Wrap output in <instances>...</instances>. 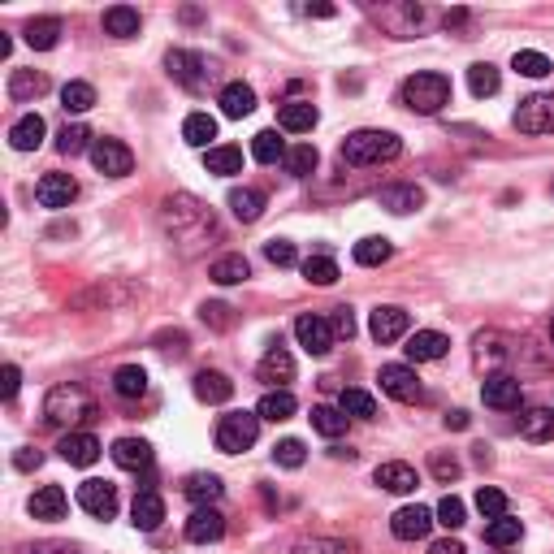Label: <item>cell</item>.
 Wrapping results in <instances>:
<instances>
[{"instance_id":"obj_1","label":"cell","mask_w":554,"mask_h":554,"mask_svg":"<svg viewBox=\"0 0 554 554\" xmlns=\"http://www.w3.org/2000/svg\"><path fill=\"white\" fill-rule=\"evenodd\" d=\"M165 230L174 234L178 243H204V239H213L217 234V221H213V213L200 204V200H191V195H169L165 200Z\"/></svg>"},{"instance_id":"obj_2","label":"cell","mask_w":554,"mask_h":554,"mask_svg":"<svg viewBox=\"0 0 554 554\" xmlns=\"http://www.w3.org/2000/svg\"><path fill=\"white\" fill-rule=\"evenodd\" d=\"M96 416V399L78 386V381H65V386H52L44 399V420L48 425H83V420Z\"/></svg>"},{"instance_id":"obj_3","label":"cell","mask_w":554,"mask_h":554,"mask_svg":"<svg viewBox=\"0 0 554 554\" xmlns=\"http://www.w3.org/2000/svg\"><path fill=\"white\" fill-rule=\"evenodd\" d=\"M399 152L403 143L390 130H355V135L342 139V161L347 165H381V161H394Z\"/></svg>"},{"instance_id":"obj_4","label":"cell","mask_w":554,"mask_h":554,"mask_svg":"<svg viewBox=\"0 0 554 554\" xmlns=\"http://www.w3.org/2000/svg\"><path fill=\"white\" fill-rule=\"evenodd\" d=\"M399 100L407 104L412 113H442L446 104H451V78L446 74H433V70H425V74H412L403 83V91H399Z\"/></svg>"},{"instance_id":"obj_5","label":"cell","mask_w":554,"mask_h":554,"mask_svg":"<svg viewBox=\"0 0 554 554\" xmlns=\"http://www.w3.org/2000/svg\"><path fill=\"white\" fill-rule=\"evenodd\" d=\"M256 438H260V416L256 412H230V416L217 420V451L243 455V451L256 446Z\"/></svg>"},{"instance_id":"obj_6","label":"cell","mask_w":554,"mask_h":554,"mask_svg":"<svg viewBox=\"0 0 554 554\" xmlns=\"http://www.w3.org/2000/svg\"><path fill=\"white\" fill-rule=\"evenodd\" d=\"M516 130L520 135H554V91H537V96L520 100Z\"/></svg>"},{"instance_id":"obj_7","label":"cell","mask_w":554,"mask_h":554,"mask_svg":"<svg viewBox=\"0 0 554 554\" xmlns=\"http://www.w3.org/2000/svg\"><path fill=\"white\" fill-rule=\"evenodd\" d=\"M165 65H169V78H178L187 91H204L208 87V74H213L200 52H187V48H174L165 57Z\"/></svg>"},{"instance_id":"obj_8","label":"cell","mask_w":554,"mask_h":554,"mask_svg":"<svg viewBox=\"0 0 554 554\" xmlns=\"http://www.w3.org/2000/svg\"><path fill=\"white\" fill-rule=\"evenodd\" d=\"M295 338H299V347L308 355H329L338 334H334V325H329V316L308 312V316H299V321H295Z\"/></svg>"},{"instance_id":"obj_9","label":"cell","mask_w":554,"mask_h":554,"mask_svg":"<svg viewBox=\"0 0 554 554\" xmlns=\"http://www.w3.org/2000/svg\"><path fill=\"white\" fill-rule=\"evenodd\" d=\"M377 381H381V390H386L390 399H399V403H420V399H425V386H420L416 368H407V364H386Z\"/></svg>"},{"instance_id":"obj_10","label":"cell","mask_w":554,"mask_h":554,"mask_svg":"<svg viewBox=\"0 0 554 554\" xmlns=\"http://www.w3.org/2000/svg\"><path fill=\"white\" fill-rule=\"evenodd\" d=\"M91 165L100 169L104 178H126L130 169H135V156L122 139H96V148H91Z\"/></svg>"},{"instance_id":"obj_11","label":"cell","mask_w":554,"mask_h":554,"mask_svg":"<svg viewBox=\"0 0 554 554\" xmlns=\"http://www.w3.org/2000/svg\"><path fill=\"white\" fill-rule=\"evenodd\" d=\"M433 516H438V511H429V507H420V503L416 507H399L390 516V533L399 537V542H420V537H429V529L438 524Z\"/></svg>"},{"instance_id":"obj_12","label":"cell","mask_w":554,"mask_h":554,"mask_svg":"<svg viewBox=\"0 0 554 554\" xmlns=\"http://www.w3.org/2000/svg\"><path fill=\"white\" fill-rule=\"evenodd\" d=\"M78 507L96 520H113L117 516V490L109 481H83L78 485Z\"/></svg>"},{"instance_id":"obj_13","label":"cell","mask_w":554,"mask_h":554,"mask_svg":"<svg viewBox=\"0 0 554 554\" xmlns=\"http://www.w3.org/2000/svg\"><path fill=\"white\" fill-rule=\"evenodd\" d=\"M407 325H412V316H407L403 308H394V303H386V308H377L373 316H368V334H373L381 347H386V342H399L407 334Z\"/></svg>"},{"instance_id":"obj_14","label":"cell","mask_w":554,"mask_h":554,"mask_svg":"<svg viewBox=\"0 0 554 554\" xmlns=\"http://www.w3.org/2000/svg\"><path fill=\"white\" fill-rule=\"evenodd\" d=\"M407 360L412 364H433V360H442L446 351H451V338L438 334V329H416L412 338H407Z\"/></svg>"},{"instance_id":"obj_15","label":"cell","mask_w":554,"mask_h":554,"mask_svg":"<svg viewBox=\"0 0 554 554\" xmlns=\"http://www.w3.org/2000/svg\"><path fill=\"white\" fill-rule=\"evenodd\" d=\"M221 533H226V516H221L217 507H195V511H191V520H187V542L208 546V542H221Z\"/></svg>"},{"instance_id":"obj_16","label":"cell","mask_w":554,"mask_h":554,"mask_svg":"<svg viewBox=\"0 0 554 554\" xmlns=\"http://www.w3.org/2000/svg\"><path fill=\"white\" fill-rule=\"evenodd\" d=\"M35 200L44 208H70L78 200V182L70 174H44L35 187Z\"/></svg>"},{"instance_id":"obj_17","label":"cell","mask_w":554,"mask_h":554,"mask_svg":"<svg viewBox=\"0 0 554 554\" xmlns=\"http://www.w3.org/2000/svg\"><path fill=\"white\" fill-rule=\"evenodd\" d=\"M481 399H485V407H494V412H511V407H520V381L507 377V373L485 377Z\"/></svg>"},{"instance_id":"obj_18","label":"cell","mask_w":554,"mask_h":554,"mask_svg":"<svg viewBox=\"0 0 554 554\" xmlns=\"http://www.w3.org/2000/svg\"><path fill=\"white\" fill-rule=\"evenodd\" d=\"M57 451H61L65 464H74V468H91V464L100 459V442L91 438V433H65Z\"/></svg>"},{"instance_id":"obj_19","label":"cell","mask_w":554,"mask_h":554,"mask_svg":"<svg viewBox=\"0 0 554 554\" xmlns=\"http://www.w3.org/2000/svg\"><path fill=\"white\" fill-rule=\"evenodd\" d=\"M113 464L126 468V472L152 468V446L143 442V438H117V442H113Z\"/></svg>"},{"instance_id":"obj_20","label":"cell","mask_w":554,"mask_h":554,"mask_svg":"<svg viewBox=\"0 0 554 554\" xmlns=\"http://www.w3.org/2000/svg\"><path fill=\"white\" fill-rule=\"evenodd\" d=\"M195 399L200 403H230L234 381L226 373H217V368H204V373H195Z\"/></svg>"},{"instance_id":"obj_21","label":"cell","mask_w":554,"mask_h":554,"mask_svg":"<svg viewBox=\"0 0 554 554\" xmlns=\"http://www.w3.org/2000/svg\"><path fill=\"white\" fill-rule=\"evenodd\" d=\"M130 516H135V529H139V533L161 529V520H165V498L156 494V490L135 494V507H130Z\"/></svg>"},{"instance_id":"obj_22","label":"cell","mask_w":554,"mask_h":554,"mask_svg":"<svg viewBox=\"0 0 554 554\" xmlns=\"http://www.w3.org/2000/svg\"><path fill=\"white\" fill-rule=\"evenodd\" d=\"M44 135H48V126H44V117H39V113H26V117H18V122L9 126V143L18 152H35L39 143H44Z\"/></svg>"},{"instance_id":"obj_23","label":"cell","mask_w":554,"mask_h":554,"mask_svg":"<svg viewBox=\"0 0 554 554\" xmlns=\"http://www.w3.org/2000/svg\"><path fill=\"white\" fill-rule=\"evenodd\" d=\"M373 481H377L386 494H412L416 485H420V477H416L412 464H381V468L373 472Z\"/></svg>"},{"instance_id":"obj_24","label":"cell","mask_w":554,"mask_h":554,"mask_svg":"<svg viewBox=\"0 0 554 554\" xmlns=\"http://www.w3.org/2000/svg\"><path fill=\"white\" fill-rule=\"evenodd\" d=\"M277 126L290 130V135H303V130L316 126V104L308 100H286L282 109H277Z\"/></svg>"},{"instance_id":"obj_25","label":"cell","mask_w":554,"mask_h":554,"mask_svg":"<svg viewBox=\"0 0 554 554\" xmlns=\"http://www.w3.org/2000/svg\"><path fill=\"white\" fill-rule=\"evenodd\" d=\"M65 507H70V498H65L61 485H44V490H35V498H31V516L35 520H61Z\"/></svg>"},{"instance_id":"obj_26","label":"cell","mask_w":554,"mask_h":554,"mask_svg":"<svg viewBox=\"0 0 554 554\" xmlns=\"http://www.w3.org/2000/svg\"><path fill=\"white\" fill-rule=\"evenodd\" d=\"M221 490H226V485H221V481L213 477V472H191V477L182 481V494H187L195 507H208V503H217V498H221Z\"/></svg>"},{"instance_id":"obj_27","label":"cell","mask_w":554,"mask_h":554,"mask_svg":"<svg viewBox=\"0 0 554 554\" xmlns=\"http://www.w3.org/2000/svg\"><path fill=\"white\" fill-rule=\"evenodd\" d=\"M48 91V74L39 70H13L9 74V100H39Z\"/></svg>"},{"instance_id":"obj_28","label":"cell","mask_w":554,"mask_h":554,"mask_svg":"<svg viewBox=\"0 0 554 554\" xmlns=\"http://www.w3.org/2000/svg\"><path fill=\"white\" fill-rule=\"evenodd\" d=\"M221 113H226V117H247V113H252L256 109V91L252 87H247V83H226V87H221Z\"/></svg>"},{"instance_id":"obj_29","label":"cell","mask_w":554,"mask_h":554,"mask_svg":"<svg viewBox=\"0 0 554 554\" xmlns=\"http://www.w3.org/2000/svg\"><path fill=\"white\" fill-rule=\"evenodd\" d=\"M104 35H113V39H130V35H139V9H130V5H113V9H104Z\"/></svg>"},{"instance_id":"obj_30","label":"cell","mask_w":554,"mask_h":554,"mask_svg":"<svg viewBox=\"0 0 554 554\" xmlns=\"http://www.w3.org/2000/svg\"><path fill=\"white\" fill-rule=\"evenodd\" d=\"M230 213L239 221H260V213H265V191L256 187H234L230 191Z\"/></svg>"},{"instance_id":"obj_31","label":"cell","mask_w":554,"mask_h":554,"mask_svg":"<svg viewBox=\"0 0 554 554\" xmlns=\"http://www.w3.org/2000/svg\"><path fill=\"white\" fill-rule=\"evenodd\" d=\"M295 394H290V390H269L265 394V399H260L256 403V416L260 420H273V425H277V420H290V416H295Z\"/></svg>"},{"instance_id":"obj_32","label":"cell","mask_w":554,"mask_h":554,"mask_svg":"<svg viewBox=\"0 0 554 554\" xmlns=\"http://www.w3.org/2000/svg\"><path fill=\"white\" fill-rule=\"evenodd\" d=\"M381 208H390V213H416L420 204H425V191L420 187H386L377 195Z\"/></svg>"},{"instance_id":"obj_33","label":"cell","mask_w":554,"mask_h":554,"mask_svg":"<svg viewBox=\"0 0 554 554\" xmlns=\"http://www.w3.org/2000/svg\"><path fill=\"white\" fill-rule=\"evenodd\" d=\"M204 165H208V174H221V178L243 174V148H230V143H221V148H208Z\"/></svg>"},{"instance_id":"obj_34","label":"cell","mask_w":554,"mask_h":554,"mask_svg":"<svg viewBox=\"0 0 554 554\" xmlns=\"http://www.w3.org/2000/svg\"><path fill=\"white\" fill-rule=\"evenodd\" d=\"M498 87H503V74H498L490 61H477V65H472V70H468V91H472V96H477V100H485V96H498Z\"/></svg>"},{"instance_id":"obj_35","label":"cell","mask_w":554,"mask_h":554,"mask_svg":"<svg viewBox=\"0 0 554 554\" xmlns=\"http://www.w3.org/2000/svg\"><path fill=\"white\" fill-rule=\"evenodd\" d=\"M113 390L122 394V399H143L148 394V373H143L139 364H126L113 373Z\"/></svg>"},{"instance_id":"obj_36","label":"cell","mask_w":554,"mask_h":554,"mask_svg":"<svg viewBox=\"0 0 554 554\" xmlns=\"http://www.w3.org/2000/svg\"><path fill=\"white\" fill-rule=\"evenodd\" d=\"M295 377V360H290V351L273 347L265 360H260V381H273V386H282V381Z\"/></svg>"},{"instance_id":"obj_37","label":"cell","mask_w":554,"mask_h":554,"mask_svg":"<svg viewBox=\"0 0 554 554\" xmlns=\"http://www.w3.org/2000/svg\"><path fill=\"white\" fill-rule=\"evenodd\" d=\"M520 433L529 442H546L554 433V412H550V407H529V412L520 416Z\"/></svg>"},{"instance_id":"obj_38","label":"cell","mask_w":554,"mask_h":554,"mask_svg":"<svg viewBox=\"0 0 554 554\" xmlns=\"http://www.w3.org/2000/svg\"><path fill=\"white\" fill-rule=\"evenodd\" d=\"M57 39H61V18H35V22H26V44H31V48L48 52V48H57Z\"/></svg>"},{"instance_id":"obj_39","label":"cell","mask_w":554,"mask_h":554,"mask_svg":"<svg viewBox=\"0 0 554 554\" xmlns=\"http://www.w3.org/2000/svg\"><path fill=\"white\" fill-rule=\"evenodd\" d=\"M208 277H213L217 286H239V282H247V277H252V269H247L243 256H221L217 265L208 269Z\"/></svg>"},{"instance_id":"obj_40","label":"cell","mask_w":554,"mask_h":554,"mask_svg":"<svg viewBox=\"0 0 554 554\" xmlns=\"http://www.w3.org/2000/svg\"><path fill=\"white\" fill-rule=\"evenodd\" d=\"M182 139H187L191 148H208V139H217V117L191 113L187 122H182Z\"/></svg>"},{"instance_id":"obj_41","label":"cell","mask_w":554,"mask_h":554,"mask_svg":"<svg viewBox=\"0 0 554 554\" xmlns=\"http://www.w3.org/2000/svg\"><path fill=\"white\" fill-rule=\"evenodd\" d=\"M351 256H355V265L373 269V265H386V260L394 256V247H390V239H360Z\"/></svg>"},{"instance_id":"obj_42","label":"cell","mask_w":554,"mask_h":554,"mask_svg":"<svg viewBox=\"0 0 554 554\" xmlns=\"http://www.w3.org/2000/svg\"><path fill=\"white\" fill-rule=\"evenodd\" d=\"M312 429L321 438H342L347 433V412H338V407H312Z\"/></svg>"},{"instance_id":"obj_43","label":"cell","mask_w":554,"mask_h":554,"mask_svg":"<svg viewBox=\"0 0 554 554\" xmlns=\"http://www.w3.org/2000/svg\"><path fill=\"white\" fill-rule=\"evenodd\" d=\"M286 143L282 139H277V130H260V135L252 139V156H256V161L260 165H273V161H286Z\"/></svg>"},{"instance_id":"obj_44","label":"cell","mask_w":554,"mask_h":554,"mask_svg":"<svg viewBox=\"0 0 554 554\" xmlns=\"http://www.w3.org/2000/svg\"><path fill=\"white\" fill-rule=\"evenodd\" d=\"M520 537H524V524H520V520H511V516H503V520H490V529H485V542H490V546H498V550L516 546Z\"/></svg>"},{"instance_id":"obj_45","label":"cell","mask_w":554,"mask_h":554,"mask_svg":"<svg viewBox=\"0 0 554 554\" xmlns=\"http://www.w3.org/2000/svg\"><path fill=\"white\" fill-rule=\"evenodd\" d=\"M303 277H308L312 286H334L338 282V265L325 252H316V256L303 260Z\"/></svg>"},{"instance_id":"obj_46","label":"cell","mask_w":554,"mask_h":554,"mask_svg":"<svg viewBox=\"0 0 554 554\" xmlns=\"http://www.w3.org/2000/svg\"><path fill=\"white\" fill-rule=\"evenodd\" d=\"M511 65H516V74H524V78H546L554 70L546 52H533V48H520L516 57H511Z\"/></svg>"},{"instance_id":"obj_47","label":"cell","mask_w":554,"mask_h":554,"mask_svg":"<svg viewBox=\"0 0 554 554\" xmlns=\"http://www.w3.org/2000/svg\"><path fill=\"white\" fill-rule=\"evenodd\" d=\"M61 104H65V113H87L91 104H96V87H91V83H65L61 87Z\"/></svg>"},{"instance_id":"obj_48","label":"cell","mask_w":554,"mask_h":554,"mask_svg":"<svg viewBox=\"0 0 554 554\" xmlns=\"http://www.w3.org/2000/svg\"><path fill=\"white\" fill-rule=\"evenodd\" d=\"M96 143H91V130L87 126H65L57 135V152L61 156H78V152H91Z\"/></svg>"},{"instance_id":"obj_49","label":"cell","mask_w":554,"mask_h":554,"mask_svg":"<svg viewBox=\"0 0 554 554\" xmlns=\"http://www.w3.org/2000/svg\"><path fill=\"white\" fill-rule=\"evenodd\" d=\"M316 161H321V156H316L312 143H295V148L286 152V169H290L295 178H308L312 169H316Z\"/></svg>"},{"instance_id":"obj_50","label":"cell","mask_w":554,"mask_h":554,"mask_svg":"<svg viewBox=\"0 0 554 554\" xmlns=\"http://www.w3.org/2000/svg\"><path fill=\"white\" fill-rule=\"evenodd\" d=\"M342 412L360 416V420H373L377 416V403H373V394H364V390H342Z\"/></svg>"},{"instance_id":"obj_51","label":"cell","mask_w":554,"mask_h":554,"mask_svg":"<svg viewBox=\"0 0 554 554\" xmlns=\"http://www.w3.org/2000/svg\"><path fill=\"white\" fill-rule=\"evenodd\" d=\"M477 507H481V516L503 520L507 516V494L494 490V485H481V490H477Z\"/></svg>"},{"instance_id":"obj_52","label":"cell","mask_w":554,"mask_h":554,"mask_svg":"<svg viewBox=\"0 0 554 554\" xmlns=\"http://www.w3.org/2000/svg\"><path fill=\"white\" fill-rule=\"evenodd\" d=\"M290 554H351V546L334 542V537H303V542H295Z\"/></svg>"},{"instance_id":"obj_53","label":"cell","mask_w":554,"mask_h":554,"mask_svg":"<svg viewBox=\"0 0 554 554\" xmlns=\"http://www.w3.org/2000/svg\"><path fill=\"white\" fill-rule=\"evenodd\" d=\"M438 524H446V529H464V524H468V511H464V503H459L455 494H446L438 503Z\"/></svg>"},{"instance_id":"obj_54","label":"cell","mask_w":554,"mask_h":554,"mask_svg":"<svg viewBox=\"0 0 554 554\" xmlns=\"http://www.w3.org/2000/svg\"><path fill=\"white\" fill-rule=\"evenodd\" d=\"M273 459H277L282 468H303L308 451H303V442H299V438H286V442H277V446H273Z\"/></svg>"},{"instance_id":"obj_55","label":"cell","mask_w":554,"mask_h":554,"mask_svg":"<svg viewBox=\"0 0 554 554\" xmlns=\"http://www.w3.org/2000/svg\"><path fill=\"white\" fill-rule=\"evenodd\" d=\"M265 256H269V265H277V269H290L295 265V243H286V239H269L265 243Z\"/></svg>"},{"instance_id":"obj_56","label":"cell","mask_w":554,"mask_h":554,"mask_svg":"<svg viewBox=\"0 0 554 554\" xmlns=\"http://www.w3.org/2000/svg\"><path fill=\"white\" fill-rule=\"evenodd\" d=\"M200 316H204V325H213V329H230V308H226V303H204Z\"/></svg>"},{"instance_id":"obj_57","label":"cell","mask_w":554,"mask_h":554,"mask_svg":"<svg viewBox=\"0 0 554 554\" xmlns=\"http://www.w3.org/2000/svg\"><path fill=\"white\" fill-rule=\"evenodd\" d=\"M329 325H334V334H338V338H355V316H351V308H334Z\"/></svg>"},{"instance_id":"obj_58","label":"cell","mask_w":554,"mask_h":554,"mask_svg":"<svg viewBox=\"0 0 554 554\" xmlns=\"http://www.w3.org/2000/svg\"><path fill=\"white\" fill-rule=\"evenodd\" d=\"M459 472H464V468H459V459L433 455V477H438V481H455V477H459Z\"/></svg>"},{"instance_id":"obj_59","label":"cell","mask_w":554,"mask_h":554,"mask_svg":"<svg viewBox=\"0 0 554 554\" xmlns=\"http://www.w3.org/2000/svg\"><path fill=\"white\" fill-rule=\"evenodd\" d=\"M39 464H44V455L31 451V446H18V451H13V468H18V472H31Z\"/></svg>"},{"instance_id":"obj_60","label":"cell","mask_w":554,"mask_h":554,"mask_svg":"<svg viewBox=\"0 0 554 554\" xmlns=\"http://www.w3.org/2000/svg\"><path fill=\"white\" fill-rule=\"evenodd\" d=\"M18 386H22L18 364H5V373H0V394H5V399H13V394H18Z\"/></svg>"},{"instance_id":"obj_61","label":"cell","mask_w":554,"mask_h":554,"mask_svg":"<svg viewBox=\"0 0 554 554\" xmlns=\"http://www.w3.org/2000/svg\"><path fill=\"white\" fill-rule=\"evenodd\" d=\"M429 554H468V550L459 546V542H433V546H429Z\"/></svg>"},{"instance_id":"obj_62","label":"cell","mask_w":554,"mask_h":554,"mask_svg":"<svg viewBox=\"0 0 554 554\" xmlns=\"http://www.w3.org/2000/svg\"><path fill=\"white\" fill-rule=\"evenodd\" d=\"M303 13H308V18H334V5H308Z\"/></svg>"},{"instance_id":"obj_63","label":"cell","mask_w":554,"mask_h":554,"mask_svg":"<svg viewBox=\"0 0 554 554\" xmlns=\"http://www.w3.org/2000/svg\"><path fill=\"white\" fill-rule=\"evenodd\" d=\"M446 429H468V412H451L446 416Z\"/></svg>"},{"instance_id":"obj_64","label":"cell","mask_w":554,"mask_h":554,"mask_svg":"<svg viewBox=\"0 0 554 554\" xmlns=\"http://www.w3.org/2000/svg\"><path fill=\"white\" fill-rule=\"evenodd\" d=\"M550 342H554V321H550Z\"/></svg>"}]
</instances>
